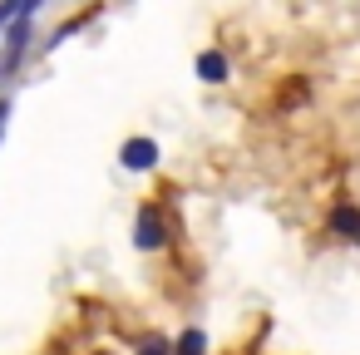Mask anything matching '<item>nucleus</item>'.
<instances>
[{
	"label": "nucleus",
	"instance_id": "3",
	"mask_svg": "<svg viewBox=\"0 0 360 355\" xmlns=\"http://www.w3.org/2000/svg\"><path fill=\"white\" fill-rule=\"evenodd\" d=\"M119 163H124L129 173H148V168H158V143H153V138H129V143L119 148Z\"/></svg>",
	"mask_w": 360,
	"mask_h": 355
},
{
	"label": "nucleus",
	"instance_id": "9",
	"mask_svg": "<svg viewBox=\"0 0 360 355\" xmlns=\"http://www.w3.org/2000/svg\"><path fill=\"white\" fill-rule=\"evenodd\" d=\"M40 6H45V0H20V15H35Z\"/></svg>",
	"mask_w": 360,
	"mask_h": 355
},
{
	"label": "nucleus",
	"instance_id": "5",
	"mask_svg": "<svg viewBox=\"0 0 360 355\" xmlns=\"http://www.w3.org/2000/svg\"><path fill=\"white\" fill-rule=\"evenodd\" d=\"M198 75H202L207 84H222V79L232 75V65H227L222 50H202V55H198Z\"/></svg>",
	"mask_w": 360,
	"mask_h": 355
},
{
	"label": "nucleus",
	"instance_id": "10",
	"mask_svg": "<svg viewBox=\"0 0 360 355\" xmlns=\"http://www.w3.org/2000/svg\"><path fill=\"white\" fill-rule=\"evenodd\" d=\"M0 75H6V70H0Z\"/></svg>",
	"mask_w": 360,
	"mask_h": 355
},
{
	"label": "nucleus",
	"instance_id": "4",
	"mask_svg": "<svg viewBox=\"0 0 360 355\" xmlns=\"http://www.w3.org/2000/svg\"><path fill=\"white\" fill-rule=\"evenodd\" d=\"M335 237H345V242H360V207H350V202H340V207H330V222H326Z\"/></svg>",
	"mask_w": 360,
	"mask_h": 355
},
{
	"label": "nucleus",
	"instance_id": "2",
	"mask_svg": "<svg viewBox=\"0 0 360 355\" xmlns=\"http://www.w3.org/2000/svg\"><path fill=\"white\" fill-rule=\"evenodd\" d=\"M25 45H30V15H15L6 25V55H0V70H15L25 60Z\"/></svg>",
	"mask_w": 360,
	"mask_h": 355
},
{
	"label": "nucleus",
	"instance_id": "7",
	"mask_svg": "<svg viewBox=\"0 0 360 355\" xmlns=\"http://www.w3.org/2000/svg\"><path fill=\"white\" fill-rule=\"evenodd\" d=\"M139 355H173V340L168 335H143L139 340Z\"/></svg>",
	"mask_w": 360,
	"mask_h": 355
},
{
	"label": "nucleus",
	"instance_id": "8",
	"mask_svg": "<svg viewBox=\"0 0 360 355\" xmlns=\"http://www.w3.org/2000/svg\"><path fill=\"white\" fill-rule=\"evenodd\" d=\"M15 15H20V0H0V30H6Z\"/></svg>",
	"mask_w": 360,
	"mask_h": 355
},
{
	"label": "nucleus",
	"instance_id": "6",
	"mask_svg": "<svg viewBox=\"0 0 360 355\" xmlns=\"http://www.w3.org/2000/svg\"><path fill=\"white\" fill-rule=\"evenodd\" d=\"M173 355H207V335L198 325H188L178 340H173Z\"/></svg>",
	"mask_w": 360,
	"mask_h": 355
},
{
	"label": "nucleus",
	"instance_id": "1",
	"mask_svg": "<svg viewBox=\"0 0 360 355\" xmlns=\"http://www.w3.org/2000/svg\"><path fill=\"white\" fill-rule=\"evenodd\" d=\"M134 247L139 252H163L168 247V217L148 202V207H139V217H134Z\"/></svg>",
	"mask_w": 360,
	"mask_h": 355
}]
</instances>
